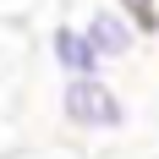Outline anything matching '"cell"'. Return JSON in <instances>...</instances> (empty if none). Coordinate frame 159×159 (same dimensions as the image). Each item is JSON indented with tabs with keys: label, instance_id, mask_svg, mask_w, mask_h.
Listing matches in <instances>:
<instances>
[{
	"label": "cell",
	"instance_id": "cell-1",
	"mask_svg": "<svg viewBox=\"0 0 159 159\" xmlns=\"http://www.w3.org/2000/svg\"><path fill=\"white\" fill-rule=\"evenodd\" d=\"M61 121L82 137H104V132H121L132 121L121 88H110L104 77H61Z\"/></svg>",
	"mask_w": 159,
	"mask_h": 159
},
{
	"label": "cell",
	"instance_id": "cell-2",
	"mask_svg": "<svg viewBox=\"0 0 159 159\" xmlns=\"http://www.w3.org/2000/svg\"><path fill=\"white\" fill-rule=\"evenodd\" d=\"M82 33H88V44L99 49V61H104V66L132 61V55H137V44H143L137 22H132L115 0H104V6H93V11L82 16Z\"/></svg>",
	"mask_w": 159,
	"mask_h": 159
},
{
	"label": "cell",
	"instance_id": "cell-3",
	"mask_svg": "<svg viewBox=\"0 0 159 159\" xmlns=\"http://www.w3.org/2000/svg\"><path fill=\"white\" fill-rule=\"evenodd\" d=\"M49 61H55L61 77H104V61H99V49L88 44L82 22H55V28H49Z\"/></svg>",
	"mask_w": 159,
	"mask_h": 159
}]
</instances>
